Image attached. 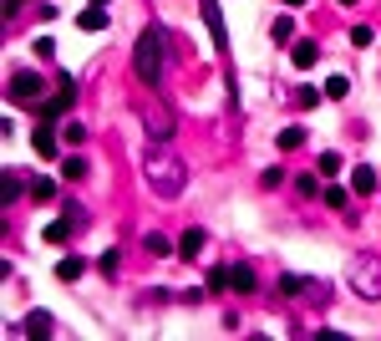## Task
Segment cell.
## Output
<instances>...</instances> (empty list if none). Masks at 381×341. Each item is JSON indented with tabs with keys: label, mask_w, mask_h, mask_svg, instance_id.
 I'll return each mask as SVG.
<instances>
[{
	"label": "cell",
	"mask_w": 381,
	"mask_h": 341,
	"mask_svg": "<svg viewBox=\"0 0 381 341\" xmlns=\"http://www.w3.org/2000/svg\"><path fill=\"white\" fill-rule=\"evenodd\" d=\"M142 178L153 183L157 199H178L183 183H188V168H183V158H173V153H153V158L142 163Z\"/></svg>",
	"instance_id": "obj_1"
},
{
	"label": "cell",
	"mask_w": 381,
	"mask_h": 341,
	"mask_svg": "<svg viewBox=\"0 0 381 341\" xmlns=\"http://www.w3.org/2000/svg\"><path fill=\"white\" fill-rule=\"evenodd\" d=\"M163 41L168 36L157 31V25H148V31L138 36V46H133V76L138 82H157V76H163Z\"/></svg>",
	"instance_id": "obj_2"
},
{
	"label": "cell",
	"mask_w": 381,
	"mask_h": 341,
	"mask_svg": "<svg viewBox=\"0 0 381 341\" xmlns=\"http://www.w3.org/2000/svg\"><path fill=\"white\" fill-rule=\"evenodd\" d=\"M208 285H214V291H239V296H249V291H254V270H249V265H219L214 275H208Z\"/></svg>",
	"instance_id": "obj_3"
},
{
	"label": "cell",
	"mask_w": 381,
	"mask_h": 341,
	"mask_svg": "<svg viewBox=\"0 0 381 341\" xmlns=\"http://www.w3.org/2000/svg\"><path fill=\"white\" fill-rule=\"evenodd\" d=\"M41 92H46V76H36V72H10V82H6L10 102H36Z\"/></svg>",
	"instance_id": "obj_4"
},
{
	"label": "cell",
	"mask_w": 381,
	"mask_h": 341,
	"mask_svg": "<svg viewBox=\"0 0 381 341\" xmlns=\"http://www.w3.org/2000/svg\"><path fill=\"white\" fill-rule=\"evenodd\" d=\"M72 102H76V82H72V76H61L56 97L41 102V107H36V117H41V123H56V117H67V112H72Z\"/></svg>",
	"instance_id": "obj_5"
},
{
	"label": "cell",
	"mask_w": 381,
	"mask_h": 341,
	"mask_svg": "<svg viewBox=\"0 0 381 341\" xmlns=\"http://www.w3.org/2000/svg\"><path fill=\"white\" fill-rule=\"evenodd\" d=\"M199 10H204L208 36H214V51H224V46H229V25H224V10H219V0H199Z\"/></svg>",
	"instance_id": "obj_6"
},
{
	"label": "cell",
	"mask_w": 381,
	"mask_h": 341,
	"mask_svg": "<svg viewBox=\"0 0 381 341\" xmlns=\"http://www.w3.org/2000/svg\"><path fill=\"white\" fill-rule=\"evenodd\" d=\"M31 148L41 153V158H56V133H51V123H41V127L31 133Z\"/></svg>",
	"instance_id": "obj_7"
},
{
	"label": "cell",
	"mask_w": 381,
	"mask_h": 341,
	"mask_svg": "<svg viewBox=\"0 0 381 341\" xmlns=\"http://www.w3.org/2000/svg\"><path fill=\"white\" fill-rule=\"evenodd\" d=\"M76 25H82V31H107V6H87L82 16H76Z\"/></svg>",
	"instance_id": "obj_8"
},
{
	"label": "cell",
	"mask_w": 381,
	"mask_h": 341,
	"mask_svg": "<svg viewBox=\"0 0 381 341\" xmlns=\"http://www.w3.org/2000/svg\"><path fill=\"white\" fill-rule=\"evenodd\" d=\"M199 250H204V229H188V234L178 240V255H183V260H193Z\"/></svg>",
	"instance_id": "obj_9"
},
{
	"label": "cell",
	"mask_w": 381,
	"mask_h": 341,
	"mask_svg": "<svg viewBox=\"0 0 381 341\" xmlns=\"http://www.w3.org/2000/svg\"><path fill=\"white\" fill-rule=\"evenodd\" d=\"M315 56H320V46H315V41H300V46H295V67H300V72H310Z\"/></svg>",
	"instance_id": "obj_10"
},
{
	"label": "cell",
	"mask_w": 381,
	"mask_h": 341,
	"mask_svg": "<svg viewBox=\"0 0 381 341\" xmlns=\"http://www.w3.org/2000/svg\"><path fill=\"white\" fill-rule=\"evenodd\" d=\"M351 189H356V194H371V189H376V168H366V163H361L356 174H351Z\"/></svg>",
	"instance_id": "obj_11"
},
{
	"label": "cell",
	"mask_w": 381,
	"mask_h": 341,
	"mask_svg": "<svg viewBox=\"0 0 381 341\" xmlns=\"http://www.w3.org/2000/svg\"><path fill=\"white\" fill-rule=\"evenodd\" d=\"M148 133H153V138H173V117H168V112L148 117Z\"/></svg>",
	"instance_id": "obj_12"
},
{
	"label": "cell",
	"mask_w": 381,
	"mask_h": 341,
	"mask_svg": "<svg viewBox=\"0 0 381 341\" xmlns=\"http://www.w3.org/2000/svg\"><path fill=\"white\" fill-rule=\"evenodd\" d=\"M67 234H72V219H51L41 240H51V245H61V240H67Z\"/></svg>",
	"instance_id": "obj_13"
},
{
	"label": "cell",
	"mask_w": 381,
	"mask_h": 341,
	"mask_svg": "<svg viewBox=\"0 0 381 341\" xmlns=\"http://www.w3.org/2000/svg\"><path fill=\"white\" fill-rule=\"evenodd\" d=\"M300 143H305V127H285L280 133V153H295Z\"/></svg>",
	"instance_id": "obj_14"
},
{
	"label": "cell",
	"mask_w": 381,
	"mask_h": 341,
	"mask_svg": "<svg viewBox=\"0 0 381 341\" xmlns=\"http://www.w3.org/2000/svg\"><path fill=\"white\" fill-rule=\"evenodd\" d=\"M82 270H87V260H76V255H72V260H61V265H56V280H76Z\"/></svg>",
	"instance_id": "obj_15"
},
{
	"label": "cell",
	"mask_w": 381,
	"mask_h": 341,
	"mask_svg": "<svg viewBox=\"0 0 381 341\" xmlns=\"http://www.w3.org/2000/svg\"><path fill=\"white\" fill-rule=\"evenodd\" d=\"M25 331H36V336H51V311H31V321H25Z\"/></svg>",
	"instance_id": "obj_16"
},
{
	"label": "cell",
	"mask_w": 381,
	"mask_h": 341,
	"mask_svg": "<svg viewBox=\"0 0 381 341\" xmlns=\"http://www.w3.org/2000/svg\"><path fill=\"white\" fill-rule=\"evenodd\" d=\"M346 41H351V46H371V41H376V31H371V25H351Z\"/></svg>",
	"instance_id": "obj_17"
},
{
	"label": "cell",
	"mask_w": 381,
	"mask_h": 341,
	"mask_svg": "<svg viewBox=\"0 0 381 341\" xmlns=\"http://www.w3.org/2000/svg\"><path fill=\"white\" fill-rule=\"evenodd\" d=\"M0 194H6V199H0V204H16V194H21V178L10 174V168H6V183H0Z\"/></svg>",
	"instance_id": "obj_18"
},
{
	"label": "cell",
	"mask_w": 381,
	"mask_h": 341,
	"mask_svg": "<svg viewBox=\"0 0 381 341\" xmlns=\"http://www.w3.org/2000/svg\"><path fill=\"white\" fill-rule=\"evenodd\" d=\"M346 92H351V76H331V82H325V97H346Z\"/></svg>",
	"instance_id": "obj_19"
},
{
	"label": "cell",
	"mask_w": 381,
	"mask_h": 341,
	"mask_svg": "<svg viewBox=\"0 0 381 341\" xmlns=\"http://www.w3.org/2000/svg\"><path fill=\"white\" fill-rule=\"evenodd\" d=\"M31 194H36V204H46L51 194H56V183H51V178H36V183H31Z\"/></svg>",
	"instance_id": "obj_20"
},
{
	"label": "cell",
	"mask_w": 381,
	"mask_h": 341,
	"mask_svg": "<svg viewBox=\"0 0 381 341\" xmlns=\"http://www.w3.org/2000/svg\"><path fill=\"white\" fill-rule=\"evenodd\" d=\"M142 245H148V255H173V245H168L163 234H148V240H142Z\"/></svg>",
	"instance_id": "obj_21"
},
{
	"label": "cell",
	"mask_w": 381,
	"mask_h": 341,
	"mask_svg": "<svg viewBox=\"0 0 381 341\" xmlns=\"http://www.w3.org/2000/svg\"><path fill=\"white\" fill-rule=\"evenodd\" d=\"M320 174H325V178L340 174V153H320Z\"/></svg>",
	"instance_id": "obj_22"
},
{
	"label": "cell",
	"mask_w": 381,
	"mask_h": 341,
	"mask_svg": "<svg viewBox=\"0 0 381 341\" xmlns=\"http://www.w3.org/2000/svg\"><path fill=\"white\" fill-rule=\"evenodd\" d=\"M82 174H87L82 158H61V178H82Z\"/></svg>",
	"instance_id": "obj_23"
},
{
	"label": "cell",
	"mask_w": 381,
	"mask_h": 341,
	"mask_svg": "<svg viewBox=\"0 0 381 341\" xmlns=\"http://www.w3.org/2000/svg\"><path fill=\"white\" fill-rule=\"evenodd\" d=\"M290 36H295V21L280 16V21H274V41H290Z\"/></svg>",
	"instance_id": "obj_24"
},
{
	"label": "cell",
	"mask_w": 381,
	"mask_h": 341,
	"mask_svg": "<svg viewBox=\"0 0 381 341\" xmlns=\"http://www.w3.org/2000/svg\"><path fill=\"white\" fill-rule=\"evenodd\" d=\"M280 291H285V296H300V291H305V275H285Z\"/></svg>",
	"instance_id": "obj_25"
},
{
	"label": "cell",
	"mask_w": 381,
	"mask_h": 341,
	"mask_svg": "<svg viewBox=\"0 0 381 341\" xmlns=\"http://www.w3.org/2000/svg\"><path fill=\"white\" fill-rule=\"evenodd\" d=\"M320 199H325V204H331V209H346V189H325V194H320Z\"/></svg>",
	"instance_id": "obj_26"
},
{
	"label": "cell",
	"mask_w": 381,
	"mask_h": 341,
	"mask_svg": "<svg viewBox=\"0 0 381 341\" xmlns=\"http://www.w3.org/2000/svg\"><path fill=\"white\" fill-rule=\"evenodd\" d=\"M97 270H102V275H117V250L102 255V260H97Z\"/></svg>",
	"instance_id": "obj_27"
},
{
	"label": "cell",
	"mask_w": 381,
	"mask_h": 341,
	"mask_svg": "<svg viewBox=\"0 0 381 341\" xmlns=\"http://www.w3.org/2000/svg\"><path fill=\"white\" fill-rule=\"evenodd\" d=\"M285 6H290V10H295V6H305V0H285Z\"/></svg>",
	"instance_id": "obj_28"
},
{
	"label": "cell",
	"mask_w": 381,
	"mask_h": 341,
	"mask_svg": "<svg viewBox=\"0 0 381 341\" xmlns=\"http://www.w3.org/2000/svg\"><path fill=\"white\" fill-rule=\"evenodd\" d=\"M340 6H356V0H340Z\"/></svg>",
	"instance_id": "obj_29"
},
{
	"label": "cell",
	"mask_w": 381,
	"mask_h": 341,
	"mask_svg": "<svg viewBox=\"0 0 381 341\" xmlns=\"http://www.w3.org/2000/svg\"><path fill=\"white\" fill-rule=\"evenodd\" d=\"M91 6H107V0H91Z\"/></svg>",
	"instance_id": "obj_30"
}]
</instances>
